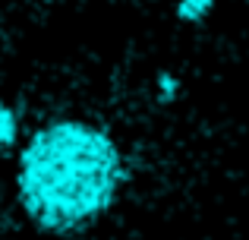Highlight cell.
Returning <instances> with one entry per match:
<instances>
[{"mask_svg": "<svg viewBox=\"0 0 249 240\" xmlns=\"http://www.w3.org/2000/svg\"><path fill=\"white\" fill-rule=\"evenodd\" d=\"M126 177L117 142L85 120H51L19 152L16 190L25 215L48 234H79L117 203Z\"/></svg>", "mask_w": 249, "mask_h": 240, "instance_id": "cell-1", "label": "cell"}, {"mask_svg": "<svg viewBox=\"0 0 249 240\" xmlns=\"http://www.w3.org/2000/svg\"><path fill=\"white\" fill-rule=\"evenodd\" d=\"M16 136H19V120H16V111L0 98V155L10 152L16 146Z\"/></svg>", "mask_w": 249, "mask_h": 240, "instance_id": "cell-2", "label": "cell"}, {"mask_svg": "<svg viewBox=\"0 0 249 240\" xmlns=\"http://www.w3.org/2000/svg\"><path fill=\"white\" fill-rule=\"evenodd\" d=\"M214 10V0H177V19L180 22H202Z\"/></svg>", "mask_w": 249, "mask_h": 240, "instance_id": "cell-3", "label": "cell"}, {"mask_svg": "<svg viewBox=\"0 0 249 240\" xmlns=\"http://www.w3.org/2000/svg\"><path fill=\"white\" fill-rule=\"evenodd\" d=\"M161 89H164V92H167L164 98H174V92H177V82H174V79H170V76L164 73V76H161Z\"/></svg>", "mask_w": 249, "mask_h": 240, "instance_id": "cell-4", "label": "cell"}]
</instances>
